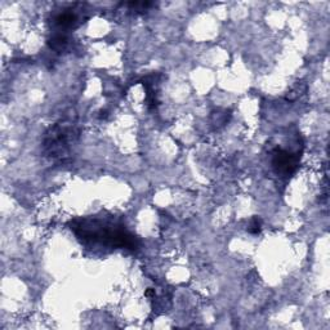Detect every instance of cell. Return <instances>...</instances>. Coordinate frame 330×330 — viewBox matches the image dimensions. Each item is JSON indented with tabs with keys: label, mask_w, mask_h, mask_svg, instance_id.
Here are the masks:
<instances>
[{
	"label": "cell",
	"mask_w": 330,
	"mask_h": 330,
	"mask_svg": "<svg viewBox=\"0 0 330 330\" xmlns=\"http://www.w3.org/2000/svg\"><path fill=\"white\" fill-rule=\"evenodd\" d=\"M71 230L75 232L77 239L84 243L108 245L114 248H127V249H136L138 247V240L136 236L132 235L125 227L106 221L95 219V218L74 221L71 223Z\"/></svg>",
	"instance_id": "6da1fadb"
},
{
	"label": "cell",
	"mask_w": 330,
	"mask_h": 330,
	"mask_svg": "<svg viewBox=\"0 0 330 330\" xmlns=\"http://www.w3.org/2000/svg\"><path fill=\"white\" fill-rule=\"evenodd\" d=\"M77 137L76 125L71 119H63L48 132L44 138V152L51 158H63L69 154L70 145Z\"/></svg>",
	"instance_id": "7a4b0ae2"
},
{
	"label": "cell",
	"mask_w": 330,
	"mask_h": 330,
	"mask_svg": "<svg viewBox=\"0 0 330 330\" xmlns=\"http://www.w3.org/2000/svg\"><path fill=\"white\" fill-rule=\"evenodd\" d=\"M299 164V156L295 154L285 151V150L276 149L272 154V167L277 174L289 176L297 170Z\"/></svg>",
	"instance_id": "3957f363"
},
{
	"label": "cell",
	"mask_w": 330,
	"mask_h": 330,
	"mask_svg": "<svg viewBox=\"0 0 330 330\" xmlns=\"http://www.w3.org/2000/svg\"><path fill=\"white\" fill-rule=\"evenodd\" d=\"M57 26L63 29H74L77 25V16L72 12H62L54 18Z\"/></svg>",
	"instance_id": "277c9868"
},
{
	"label": "cell",
	"mask_w": 330,
	"mask_h": 330,
	"mask_svg": "<svg viewBox=\"0 0 330 330\" xmlns=\"http://www.w3.org/2000/svg\"><path fill=\"white\" fill-rule=\"evenodd\" d=\"M49 45H51L53 49H56V51H62L63 48L67 45V39H66V36H63L62 34H58V35H54L53 38L49 40Z\"/></svg>",
	"instance_id": "5b68a950"
},
{
	"label": "cell",
	"mask_w": 330,
	"mask_h": 330,
	"mask_svg": "<svg viewBox=\"0 0 330 330\" xmlns=\"http://www.w3.org/2000/svg\"><path fill=\"white\" fill-rule=\"evenodd\" d=\"M303 86H304V84L298 83L297 85H295L294 88H293V89L288 93V95H286V99H288V101H295L298 97L302 95V89H300V88H303Z\"/></svg>",
	"instance_id": "8992f818"
},
{
	"label": "cell",
	"mask_w": 330,
	"mask_h": 330,
	"mask_svg": "<svg viewBox=\"0 0 330 330\" xmlns=\"http://www.w3.org/2000/svg\"><path fill=\"white\" fill-rule=\"evenodd\" d=\"M261 226V221H259L258 218H253V221L250 222L249 227H248V231H249L250 234H259L262 230Z\"/></svg>",
	"instance_id": "52a82bcc"
}]
</instances>
